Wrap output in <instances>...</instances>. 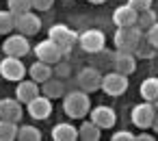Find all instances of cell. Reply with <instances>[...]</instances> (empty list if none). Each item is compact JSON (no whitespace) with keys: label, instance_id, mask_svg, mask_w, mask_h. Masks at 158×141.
<instances>
[{"label":"cell","instance_id":"6da1fadb","mask_svg":"<svg viewBox=\"0 0 158 141\" xmlns=\"http://www.w3.org/2000/svg\"><path fill=\"white\" fill-rule=\"evenodd\" d=\"M89 111H91V100H89L87 91L74 89L63 96V113L69 119H82L89 115Z\"/></svg>","mask_w":158,"mask_h":141},{"label":"cell","instance_id":"7a4b0ae2","mask_svg":"<svg viewBox=\"0 0 158 141\" xmlns=\"http://www.w3.org/2000/svg\"><path fill=\"white\" fill-rule=\"evenodd\" d=\"M145 33L134 24V26H117L115 35H113V44H115V50H126V52H132L136 48V44L141 41Z\"/></svg>","mask_w":158,"mask_h":141},{"label":"cell","instance_id":"3957f363","mask_svg":"<svg viewBox=\"0 0 158 141\" xmlns=\"http://www.w3.org/2000/svg\"><path fill=\"white\" fill-rule=\"evenodd\" d=\"M48 39H52V41L63 50V57H65V54H69L72 48L78 44V33H76L74 28L65 26V24H54V26H50V31H48Z\"/></svg>","mask_w":158,"mask_h":141},{"label":"cell","instance_id":"277c9868","mask_svg":"<svg viewBox=\"0 0 158 141\" xmlns=\"http://www.w3.org/2000/svg\"><path fill=\"white\" fill-rule=\"evenodd\" d=\"M128 85H130L128 83V76L121 74V72H117V70H113V72H108V74L102 76L100 89L106 96H110V98H119V96H123L128 91Z\"/></svg>","mask_w":158,"mask_h":141},{"label":"cell","instance_id":"5b68a950","mask_svg":"<svg viewBox=\"0 0 158 141\" xmlns=\"http://www.w3.org/2000/svg\"><path fill=\"white\" fill-rule=\"evenodd\" d=\"M78 44L87 54H100L106 50V35L100 28H89L78 35Z\"/></svg>","mask_w":158,"mask_h":141},{"label":"cell","instance_id":"8992f818","mask_svg":"<svg viewBox=\"0 0 158 141\" xmlns=\"http://www.w3.org/2000/svg\"><path fill=\"white\" fill-rule=\"evenodd\" d=\"M13 26L18 33L26 35V37H33L41 31V18L31 11H24V13H13Z\"/></svg>","mask_w":158,"mask_h":141},{"label":"cell","instance_id":"52a82bcc","mask_svg":"<svg viewBox=\"0 0 158 141\" xmlns=\"http://www.w3.org/2000/svg\"><path fill=\"white\" fill-rule=\"evenodd\" d=\"M154 117H156V106H154V102H147V100L134 104L132 111H130V119H132V124H134L136 128H141V130L152 128Z\"/></svg>","mask_w":158,"mask_h":141},{"label":"cell","instance_id":"ba28073f","mask_svg":"<svg viewBox=\"0 0 158 141\" xmlns=\"http://www.w3.org/2000/svg\"><path fill=\"white\" fill-rule=\"evenodd\" d=\"M2 52L9 54V57L22 59V57H26V54L31 52V41H28V37L22 35V33H13V35L9 33L7 39L2 41Z\"/></svg>","mask_w":158,"mask_h":141},{"label":"cell","instance_id":"9c48e42d","mask_svg":"<svg viewBox=\"0 0 158 141\" xmlns=\"http://www.w3.org/2000/svg\"><path fill=\"white\" fill-rule=\"evenodd\" d=\"M26 65L22 63V59L18 57H9L5 54V59L0 61V76H2L5 80H11V83H18L26 76Z\"/></svg>","mask_w":158,"mask_h":141},{"label":"cell","instance_id":"30bf717a","mask_svg":"<svg viewBox=\"0 0 158 141\" xmlns=\"http://www.w3.org/2000/svg\"><path fill=\"white\" fill-rule=\"evenodd\" d=\"M76 83H78V89H82L87 93H93V91H100L102 74L95 67H82L78 72V76H76Z\"/></svg>","mask_w":158,"mask_h":141},{"label":"cell","instance_id":"8fae6325","mask_svg":"<svg viewBox=\"0 0 158 141\" xmlns=\"http://www.w3.org/2000/svg\"><path fill=\"white\" fill-rule=\"evenodd\" d=\"M35 57H37L39 61H46V63L54 65V63H59V61L63 59V50H61L52 39H44V41H39V44L35 46Z\"/></svg>","mask_w":158,"mask_h":141},{"label":"cell","instance_id":"7c38bea8","mask_svg":"<svg viewBox=\"0 0 158 141\" xmlns=\"http://www.w3.org/2000/svg\"><path fill=\"white\" fill-rule=\"evenodd\" d=\"M89 119H91L95 126H100L102 130H110V128L115 126V122H117V113H115L110 106L100 104V106H93V109L89 111Z\"/></svg>","mask_w":158,"mask_h":141},{"label":"cell","instance_id":"4fadbf2b","mask_svg":"<svg viewBox=\"0 0 158 141\" xmlns=\"http://www.w3.org/2000/svg\"><path fill=\"white\" fill-rule=\"evenodd\" d=\"M26 111L33 119H48L52 115V98L35 96L31 102H26Z\"/></svg>","mask_w":158,"mask_h":141},{"label":"cell","instance_id":"5bb4252c","mask_svg":"<svg viewBox=\"0 0 158 141\" xmlns=\"http://www.w3.org/2000/svg\"><path fill=\"white\" fill-rule=\"evenodd\" d=\"M113 70L130 76L136 70V57L134 52H126V50H115L113 52Z\"/></svg>","mask_w":158,"mask_h":141},{"label":"cell","instance_id":"9a60e30c","mask_svg":"<svg viewBox=\"0 0 158 141\" xmlns=\"http://www.w3.org/2000/svg\"><path fill=\"white\" fill-rule=\"evenodd\" d=\"M24 115L22 102L18 98H2L0 100V119H9V122H20Z\"/></svg>","mask_w":158,"mask_h":141},{"label":"cell","instance_id":"2e32d148","mask_svg":"<svg viewBox=\"0 0 158 141\" xmlns=\"http://www.w3.org/2000/svg\"><path fill=\"white\" fill-rule=\"evenodd\" d=\"M139 18V11H134L130 5H119L113 11V22L115 26H134Z\"/></svg>","mask_w":158,"mask_h":141},{"label":"cell","instance_id":"e0dca14e","mask_svg":"<svg viewBox=\"0 0 158 141\" xmlns=\"http://www.w3.org/2000/svg\"><path fill=\"white\" fill-rule=\"evenodd\" d=\"M35 96H39V83H35L33 78L31 80H18V87H15V98L22 102V104H26V102H31Z\"/></svg>","mask_w":158,"mask_h":141},{"label":"cell","instance_id":"ac0fdd59","mask_svg":"<svg viewBox=\"0 0 158 141\" xmlns=\"http://www.w3.org/2000/svg\"><path fill=\"white\" fill-rule=\"evenodd\" d=\"M41 91H44V96H48V98H52V100H56V98H63L65 96V80L63 78H54V76H50L46 83H41Z\"/></svg>","mask_w":158,"mask_h":141},{"label":"cell","instance_id":"d6986e66","mask_svg":"<svg viewBox=\"0 0 158 141\" xmlns=\"http://www.w3.org/2000/svg\"><path fill=\"white\" fill-rule=\"evenodd\" d=\"M52 139L54 141H76L78 139V128L72 126L69 122H61L52 128Z\"/></svg>","mask_w":158,"mask_h":141},{"label":"cell","instance_id":"ffe728a7","mask_svg":"<svg viewBox=\"0 0 158 141\" xmlns=\"http://www.w3.org/2000/svg\"><path fill=\"white\" fill-rule=\"evenodd\" d=\"M28 74H31V78H33L35 83L41 85V83H46V80L52 76V65L46 63V61H39V59H37V61L28 67Z\"/></svg>","mask_w":158,"mask_h":141},{"label":"cell","instance_id":"44dd1931","mask_svg":"<svg viewBox=\"0 0 158 141\" xmlns=\"http://www.w3.org/2000/svg\"><path fill=\"white\" fill-rule=\"evenodd\" d=\"M139 93H141V98H143V100L154 102V100L158 98V78H156V76L145 78V80L141 83V87H139Z\"/></svg>","mask_w":158,"mask_h":141},{"label":"cell","instance_id":"7402d4cb","mask_svg":"<svg viewBox=\"0 0 158 141\" xmlns=\"http://www.w3.org/2000/svg\"><path fill=\"white\" fill-rule=\"evenodd\" d=\"M100 135H102V128H100V126H95L91 119L82 122V124H80V128H78V139H85V141H98V139H100Z\"/></svg>","mask_w":158,"mask_h":141},{"label":"cell","instance_id":"603a6c76","mask_svg":"<svg viewBox=\"0 0 158 141\" xmlns=\"http://www.w3.org/2000/svg\"><path fill=\"white\" fill-rule=\"evenodd\" d=\"M132 52H134V57L149 61V59H154V57H156V52H158V50H156V48H154V46H152V44L147 41V37L143 35V37H141V41L136 44V48H134Z\"/></svg>","mask_w":158,"mask_h":141},{"label":"cell","instance_id":"cb8c5ba5","mask_svg":"<svg viewBox=\"0 0 158 141\" xmlns=\"http://www.w3.org/2000/svg\"><path fill=\"white\" fill-rule=\"evenodd\" d=\"M18 139V122L0 119V141H13Z\"/></svg>","mask_w":158,"mask_h":141},{"label":"cell","instance_id":"d4e9b609","mask_svg":"<svg viewBox=\"0 0 158 141\" xmlns=\"http://www.w3.org/2000/svg\"><path fill=\"white\" fill-rule=\"evenodd\" d=\"M18 139L20 141H41V130L35 128L33 124H24L18 128Z\"/></svg>","mask_w":158,"mask_h":141},{"label":"cell","instance_id":"484cf974","mask_svg":"<svg viewBox=\"0 0 158 141\" xmlns=\"http://www.w3.org/2000/svg\"><path fill=\"white\" fill-rule=\"evenodd\" d=\"M13 31H15V26H13V13L9 9H0V35H9Z\"/></svg>","mask_w":158,"mask_h":141},{"label":"cell","instance_id":"4316f807","mask_svg":"<svg viewBox=\"0 0 158 141\" xmlns=\"http://www.w3.org/2000/svg\"><path fill=\"white\" fill-rule=\"evenodd\" d=\"M154 22H158V20H156V13H154L152 9L141 11V13H139V18H136V26H139L143 33H145V31H147V28H149Z\"/></svg>","mask_w":158,"mask_h":141},{"label":"cell","instance_id":"83f0119b","mask_svg":"<svg viewBox=\"0 0 158 141\" xmlns=\"http://www.w3.org/2000/svg\"><path fill=\"white\" fill-rule=\"evenodd\" d=\"M7 9L11 13H24L33 9V0H7Z\"/></svg>","mask_w":158,"mask_h":141},{"label":"cell","instance_id":"f1b7e54d","mask_svg":"<svg viewBox=\"0 0 158 141\" xmlns=\"http://www.w3.org/2000/svg\"><path fill=\"white\" fill-rule=\"evenodd\" d=\"M52 72H54L59 78H67V76L72 74V65H69L67 61H63V59H61L59 63H54V65H52Z\"/></svg>","mask_w":158,"mask_h":141},{"label":"cell","instance_id":"f546056e","mask_svg":"<svg viewBox=\"0 0 158 141\" xmlns=\"http://www.w3.org/2000/svg\"><path fill=\"white\" fill-rule=\"evenodd\" d=\"M145 37H147V41L158 50V22H154V24L145 31Z\"/></svg>","mask_w":158,"mask_h":141},{"label":"cell","instance_id":"4dcf8cb0","mask_svg":"<svg viewBox=\"0 0 158 141\" xmlns=\"http://www.w3.org/2000/svg\"><path fill=\"white\" fill-rule=\"evenodd\" d=\"M152 2L154 0H128V5L134 9V11H145V9H152Z\"/></svg>","mask_w":158,"mask_h":141},{"label":"cell","instance_id":"1f68e13d","mask_svg":"<svg viewBox=\"0 0 158 141\" xmlns=\"http://www.w3.org/2000/svg\"><path fill=\"white\" fill-rule=\"evenodd\" d=\"M110 139H113V141H134V139H136V135H132L130 130H117Z\"/></svg>","mask_w":158,"mask_h":141},{"label":"cell","instance_id":"d6a6232c","mask_svg":"<svg viewBox=\"0 0 158 141\" xmlns=\"http://www.w3.org/2000/svg\"><path fill=\"white\" fill-rule=\"evenodd\" d=\"M54 5V0H33V9L35 11H48Z\"/></svg>","mask_w":158,"mask_h":141},{"label":"cell","instance_id":"836d02e7","mask_svg":"<svg viewBox=\"0 0 158 141\" xmlns=\"http://www.w3.org/2000/svg\"><path fill=\"white\" fill-rule=\"evenodd\" d=\"M136 141H154V137L147 132H141V135H136Z\"/></svg>","mask_w":158,"mask_h":141},{"label":"cell","instance_id":"e575fe53","mask_svg":"<svg viewBox=\"0 0 158 141\" xmlns=\"http://www.w3.org/2000/svg\"><path fill=\"white\" fill-rule=\"evenodd\" d=\"M152 128H154V132L158 135V113H156V117H154V122H152Z\"/></svg>","mask_w":158,"mask_h":141},{"label":"cell","instance_id":"d590c367","mask_svg":"<svg viewBox=\"0 0 158 141\" xmlns=\"http://www.w3.org/2000/svg\"><path fill=\"white\" fill-rule=\"evenodd\" d=\"M89 2H91V5H104L106 0H89Z\"/></svg>","mask_w":158,"mask_h":141},{"label":"cell","instance_id":"8d00e7d4","mask_svg":"<svg viewBox=\"0 0 158 141\" xmlns=\"http://www.w3.org/2000/svg\"><path fill=\"white\" fill-rule=\"evenodd\" d=\"M154 106H156V113H158V98L154 100Z\"/></svg>","mask_w":158,"mask_h":141}]
</instances>
